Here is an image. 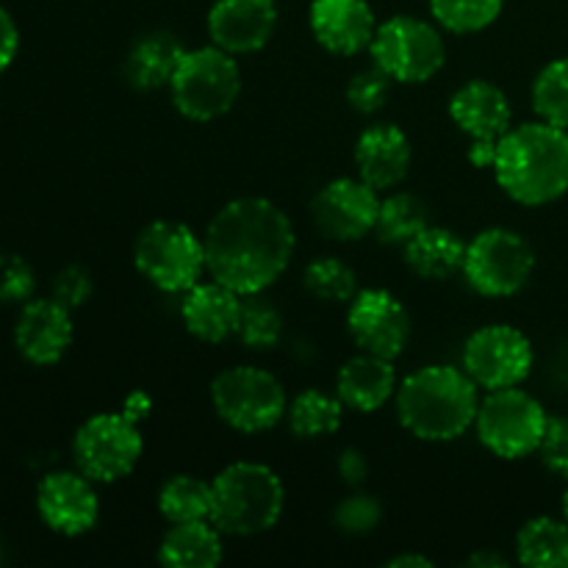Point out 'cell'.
<instances>
[{
    "label": "cell",
    "mask_w": 568,
    "mask_h": 568,
    "mask_svg": "<svg viewBox=\"0 0 568 568\" xmlns=\"http://www.w3.org/2000/svg\"><path fill=\"white\" fill-rule=\"evenodd\" d=\"M205 272L236 294H261L288 270L297 236L272 200L239 197L222 205L203 236Z\"/></svg>",
    "instance_id": "6da1fadb"
},
{
    "label": "cell",
    "mask_w": 568,
    "mask_h": 568,
    "mask_svg": "<svg viewBox=\"0 0 568 568\" xmlns=\"http://www.w3.org/2000/svg\"><path fill=\"white\" fill-rule=\"evenodd\" d=\"M494 175L519 205H549L568 192V131L525 122L497 142Z\"/></svg>",
    "instance_id": "7a4b0ae2"
},
{
    "label": "cell",
    "mask_w": 568,
    "mask_h": 568,
    "mask_svg": "<svg viewBox=\"0 0 568 568\" xmlns=\"http://www.w3.org/2000/svg\"><path fill=\"white\" fill-rule=\"evenodd\" d=\"M458 366L430 364L397 386L399 425L419 442H455L475 427L480 394Z\"/></svg>",
    "instance_id": "3957f363"
},
{
    "label": "cell",
    "mask_w": 568,
    "mask_h": 568,
    "mask_svg": "<svg viewBox=\"0 0 568 568\" xmlns=\"http://www.w3.org/2000/svg\"><path fill=\"white\" fill-rule=\"evenodd\" d=\"M283 503L286 491L270 466L239 460L211 480L209 521L225 536H258L277 525Z\"/></svg>",
    "instance_id": "277c9868"
},
{
    "label": "cell",
    "mask_w": 568,
    "mask_h": 568,
    "mask_svg": "<svg viewBox=\"0 0 568 568\" xmlns=\"http://www.w3.org/2000/svg\"><path fill=\"white\" fill-rule=\"evenodd\" d=\"M242 92V70L227 50H186L170 81L175 109L192 122H211L225 116Z\"/></svg>",
    "instance_id": "5b68a950"
},
{
    "label": "cell",
    "mask_w": 568,
    "mask_h": 568,
    "mask_svg": "<svg viewBox=\"0 0 568 568\" xmlns=\"http://www.w3.org/2000/svg\"><path fill=\"white\" fill-rule=\"evenodd\" d=\"M139 275L166 294H186L205 272V244L183 222L155 220L139 231L133 244Z\"/></svg>",
    "instance_id": "8992f818"
},
{
    "label": "cell",
    "mask_w": 568,
    "mask_h": 568,
    "mask_svg": "<svg viewBox=\"0 0 568 568\" xmlns=\"http://www.w3.org/2000/svg\"><path fill=\"white\" fill-rule=\"evenodd\" d=\"M211 405L227 427L239 433H266L286 419V392L261 366H231L211 383Z\"/></svg>",
    "instance_id": "52a82bcc"
},
{
    "label": "cell",
    "mask_w": 568,
    "mask_h": 568,
    "mask_svg": "<svg viewBox=\"0 0 568 568\" xmlns=\"http://www.w3.org/2000/svg\"><path fill=\"white\" fill-rule=\"evenodd\" d=\"M549 416L544 405L519 386L497 388L480 399L475 430L483 447L497 458L519 460L538 453Z\"/></svg>",
    "instance_id": "ba28073f"
},
{
    "label": "cell",
    "mask_w": 568,
    "mask_h": 568,
    "mask_svg": "<svg viewBox=\"0 0 568 568\" xmlns=\"http://www.w3.org/2000/svg\"><path fill=\"white\" fill-rule=\"evenodd\" d=\"M532 270L536 253L508 227H488L466 244L464 277L483 297H514L530 283Z\"/></svg>",
    "instance_id": "9c48e42d"
},
{
    "label": "cell",
    "mask_w": 568,
    "mask_h": 568,
    "mask_svg": "<svg viewBox=\"0 0 568 568\" xmlns=\"http://www.w3.org/2000/svg\"><path fill=\"white\" fill-rule=\"evenodd\" d=\"M369 50L375 64L397 83L430 81L447 59L442 31L410 14H397L377 26Z\"/></svg>",
    "instance_id": "30bf717a"
},
{
    "label": "cell",
    "mask_w": 568,
    "mask_h": 568,
    "mask_svg": "<svg viewBox=\"0 0 568 568\" xmlns=\"http://www.w3.org/2000/svg\"><path fill=\"white\" fill-rule=\"evenodd\" d=\"M139 422L125 414H98L78 427L72 438V458L78 471L94 483H116L136 469L142 458Z\"/></svg>",
    "instance_id": "8fae6325"
},
{
    "label": "cell",
    "mask_w": 568,
    "mask_h": 568,
    "mask_svg": "<svg viewBox=\"0 0 568 568\" xmlns=\"http://www.w3.org/2000/svg\"><path fill=\"white\" fill-rule=\"evenodd\" d=\"M532 344L519 327L486 325L464 344V372L486 392L521 386L532 372Z\"/></svg>",
    "instance_id": "7c38bea8"
},
{
    "label": "cell",
    "mask_w": 568,
    "mask_h": 568,
    "mask_svg": "<svg viewBox=\"0 0 568 568\" xmlns=\"http://www.w3.org/2000/svg\"><path fill=\"white\" fill-rule=\"evenodd\" d=\"M347 331L358 349L394 361L410 342V314L386 288H364L349 300Z\"/></svg>",
    "instance_id": "4fadbf2b"
},
{
    "label": "cell",
    "mask_w": 568,
    "mask_h": 568,
    "mask_svg": "<svg viewBox=\"0 0 568 568\" xmlns=\"http://www.w3.org/2000/svg\"><path fill=\"white\" fill-rule=\"evenodd\" d=\"M377 211H381L377 189L361 178H336L311 200V216L316 227L336 242H358L375 231Z\"/></svg>",
    "instance_id": "5bb4252c"
},
{
    "label": "cell",
    "mask_w": 568,
    "mask_h": 568,
    "mask_svg": "<svg viewBox=\"0 0 568 568\" xmlns=\"http://www.w3.org/2000/svg\"><path fill=\"white\" fill-rule=\"evenodd\" d=\"M83 471H50L37 488V510L44 525L67 538L83 536L100 519V499Z\"/></svg>",
    "instance_id": "9a60e30c"
},
{
    "label": "cell",
    "mask_w": 568,
    "mask_h": 568,
    "mask_svg": "<svg viewBox=\"0 0 568 568\" xmlns=\"http://www.w3.org/2000/svg\"><path fill=\"white\" fill-rule=\"evenodd\" d=\"M75 327L72 311L59 300H28L14 325V344L22 358L33 366H53L70 349Z\"/></svg>",
    "instance_id": "2e32d148"
},
{
    "label": "cell",
    "mask_w": 568,
    "mask_h": 568,
    "mask_svg": "<svg viewBox=\"0 0 568 568\" xmlns=\"http://www.w3.org/2000/svg\"><path fill=\"white\" fill-rule=\"evenodd\" d=\"M277 26V0H216L209 11L211 44L231 55L264 48Z\"/></svg>",
    "instance_id": "e0dca14e"
},
{
    "label": "cell",
    "mask_w": 568,
    "mask_h": 568,
    "mask_svg": "<svg viewBox=\"0 0 568 568\" xmlns=\"http://www.w3.org/2000/svg\"><path fill=\"white\" fill-rule=\"evenodd\" d=\"M316 42L336 55H355L372 48L377 22L366 0H314L308 11Z\"/></svg>",
    "instance_id": "ac0fdd59"
},
{
    "label": "cell",
    "mask_w": 568,
    "mask_h": 568,
    "mask_svg": "<svg viewBox=\"0 0 568 568\" xmlns=\"http://www.w3.org/2000/svg\"><path fill=\"white\" fill-rule=\"evenodd\" d=\"M414 161V148L403 128L377 122L369 125L355 142V166L361 181L369 183L377 192L399 186L405 181Z\"/></svg>",
    "instance_id": "d6986e66"
},
{
    "label": "cell",
    "mask_w": 568,
    "mask_h": 568,
    "mask_svg": "<svg viewBox=\"0 0 568 568\" xmlns=\"http://www.w3.org/2000/svg\"><path fill=\"white\" fill-rule=\"evenodd\" d=\"M449 116L471 142H499L510 131V100L497 83L469 81L449 98Z\"/></svg>",
    "instance_id": "ffe728a7"
},
{
    "label": "cell",
    "mask_w": 568,
    "mask_h": 568,
    "mask_svg": "<svg viewBox=\"0 0 568 568\" xmlns=\"http://www.w3.org/2000/svg\"><path fill=\"white\" fill-rule=\"evenodd\" d=\"M186 331L205 344H220L236 336L242 320V294L222 283H197L186 292L181 305Z\"/></svg>",
    "instance_id": "44dd1931"
},
{
    "label": "cell",
    "mask_w": 568,
    "mask_h": 568,
    "mask_svg": "<svg viewBox=\"0 0 568 568\" xmlns=\"http://www.w3.org/2000/svg\"><path fill=\"white\" fill-rule=\"evenodd\" d=\"M397 394V369L392 358L372 355L361 349L336 375V397L344 408H353L358 414L381 410L388 399Z\"/></svg>",
    "instance_id": "7402d4cb"
},
{
    "label": "cell",
    "mask_w": 568,
    "mask_h": 568,
    "mask_svg": "<svg viewBox=\"0 0 568 568\" xmlns=\"http://www.w3.org/2000/svg\"><path fill=\"white\" fill-rule=\"evenodd\" d=\"M183 53H186V48H183L181 39H178L175 33L170 31L148 33V37L139 39V42L131 48V53H128L125 67H122L125 81L131 83L133 89H142V92L170 87Z\"/></svg>",
    "instance_id": "603a6c76"
},
{
    "label": "cell",
    "mask_w": 568,
    "mask_h": 568,
    "mask_svg": "<svg viewBox=\"0 0 568 568\" xmlns=\"http://www.w3.org/2000/svg\"><path fill=\"white\" fill-rule=\"evenodd\" d=\"M403 250L408 270L425 281H449L458 272H464L466 244L449 227L427 225Z\"/></svg>",
    "instance_id": "cb8c5ba5"
},
{
    "label": "cell",
    "mask_w": 568,
    "mask_h": 568,
    "mask_svg": "<svg viewBox=\"0 0 568 568\" xmlns=\"http://www.w3.org/2000/svg\"><path fill=\"white\" fill-rule=\"evenodd\" d=\"M166 568H214L222 560V532L209 519L170 525L159 544Z\"/></svg>",
    "instance_id": "d4e9b609"
},
{
    "label": "cell",
    "mask_w": 568,
    "mask_h": 568,
    "mask_svg": "<svg viewBox=\"0 0 568 568\" xmlns=\"http://www.w3.org/2000/svg\"><path fill=\"white\" fill-rule=\"evenodd\" d=\"M516 555L527 568H568V521L536 516L516 536Z\"/></svg>",
    "instance_id": "484cf974"
},
{
    "label": "cell",
    "mask_w": 568,
    "mask_h": 568,
    "mask_svg": "<svg viewBox=\"0 0 568 568\" xmlns=\"http://www.w3.org/2000/svg\"><path fill=\"white\" fill-rule=\"evenodd\" d=\"M288 430L297 438H322L331 436L342 427L344 419V403L338 397L320 392V388H308V392L297 394L286 410Z\"/></svg>",
    "instance_id": "4316f807"
},
{
    "label": "cell",
    "mask_w": 568,
    "mask_h": 568,
    "mask_svg": "<svg viewBox=\"0 0 568 568\" xmlns=\"http://www.w3.org/2000/svg\"><path fill=\"white\" fill-rule=\"evenodd\" d=\"M430 225V211H427L425 200H419L410 192H394L386 200H381V211H377V236L386 244H405Z\"/></svg>",
    "instance_id": "83f0119b"
},
{
    "label": "cell",
    "mask_w": 568,
    "mask_h": 568,
    "mask_svg": "<svg viewBox=\"0 0 568 568\" xmlns=\"http://www.w3.org/2000/svg\"><path fill=\"white\" fill-rule=\"evenodd\" d=\"M159 510L170 525L211 516V483L194 475H172L159 488Z\"/></svg>",
    "instance_id": "f1b7e54d"
},
{
    "label": "cell",
    "mask_w": 568,
    "mask_h": 568,
    "mask_svg": "<svg viewBox=\"0 0 568 568\" xmlns=\"http://www.w3.org/2000/svg\"><path fill=\"white\" fill-rule=\"evenodd\" d=\"M305 288L322 303H349L358 294V272L342 258L320 255L305 266Z\"/></svg>",
    "instance_id": "f546056e"
},
{
    "label": "cell",
    "mask_w": 568,
    "mask_h": 568,
    "mask_svg": "<svg viewBox=\"0 0 568 568\" xmlns=\"http://www.w3.org/2000/svg\"><path fill=\"white\" fill-rule=\"evenodd\" d=\"M532 109L538 120L568 131V59L544 67L532 81Z\"/></svg>",
    "instance_id": "4dcf8cb0"
},
{
    "label": "cell",
    "mask_w": 568,
    "mask_h": 568,
    "mask_svg": "<svg viewBox=\"0 0 568 568\" xmlns=\"http://www.w3.org/2000/svg\"><path fill=\"white\" fill-rule=\"evenodd\" d=\"M283 336L281 311L261 300V294L242 297V320H239L236 338L247 349H272Z\"/></svg>",
    "instance_id": "1f68e13d"
},
{
    "label": "cell",
    "mask_w": 568,
    "mask_h": 568,
    "mask_svg": "<svg viewBox=\"0 0 568 568\" xmlns=\"http://www.w3.org/2000/svg\"><path fill=\"white\" fill-rule=\"evenodd\" d=\"M505 0H430L438 26L449 33H477L503 14Z\"/></svg>",
    "instance_id": "d6a6232c"
},
{
    "label": "cell",
    "mask_w": 568,
    "mask_h": 568,
    "mask_svg": "<svg viewBox=\"0 0 568 568\" xmlns=\"http://www.w3.org/2000/svg\"><path fill=\"white\" fill-rule=\"evenodd\" d=\"M392 78L377 64H372L369 70L355 72L347 83L349 109H355L358 114H377L392 98Z\"/></svg>",
    "instance_id": "836d02e7"
},
{
    "label": "cell",
    "mask_w": 568,
    "mask_h": 568,
    "mask_svg": "<svg viewBox=\"0 0 568 568\" xmlns=\"http://www.w3.org/2000/svg\"><path fill=\"white\" fill-rule=\"evenodd\" d=\"M381 503H377V497H369V494H349L333 510V521L347 536H366V532H372L381 525Z\"/></svg>",
    "instance_id": "e575fe53"
},
{
    "label": "cell",
    "mask_w": 568,
    "mask_h": 568,
    "mask_svg": "<svg viewBox=\"0 0 568 568\" xmlns=\"http://www.w3.org/2000/svg\"><path fill=\"white\" fill-rule=\"evenodd\" d=\"M37 286L33 266L17 253H0V303H28Z\"/></svg>",
    "instance_id": "d590c367"
},
{
    "label": "cell",
    "mask_w": 568,
    "mask_h": 568,
    "mask_svg": "<svg viewBox=\"0 0 568 568\" xmlns=\"http://www.w3.org/2000/svg\"><path fill=\"white\" fill-rule=\"evenodd\" d=\"M544 466L568 480V416H549L547 433L538 447Z\"/></svg>",
    "instance_id": "8d00e7d4"
},
{
    "label": "cell",
    "mask_w": 568,
    "mask_h": 568,
    "mask_svg": "<svg viewBox=\"0 0 568 568\" xmlns=\"http://www.w3.org/2000/svg\"><path fill=\"white\" fill-rule=\"evenodd\" d=\"M92 275L83 266H64L59 275L53 277V300L67 305L70 311L81 308L89 297H92Z\"/></svg>",
    "instance_id": "74e56055"
},
{
    "label": "cell",
    "mask_w": 568,
    "mask_h": 568,
    "mask_svg": "<svg viewBox=\"0 0 568 568\" xmlns=\"http://www.w3.org/2000/svg\"><path fill=\"white\" fill-rule=\"evenodd\" d=\"M17 50H20V31H17L14 17L0 6V72L9 70Z\"/></svg>",
    "instance_id": "f35d334b"
},
{
    "label": "cell",
    "mask_w": 568,
    "mask_h": 568,
    "mask_svg": "<svg viewBox=\"0 0 568 568\" xmlns=\"http://www.w3.org/2000/svg\"><path fill=\"white\" fill-rule=\"evenodd\" d=\"M338 475L349 486H361L369 475V464H366V455L358 449H344L342 458H338Z\"/></svg>",
    "instance_id": "ab89813d"
},
{
    "label": "cell",
    "mask_w": 568,
    "mask_h": 568,
    "mask_svg": "<svg viewBox=\"0 0 568 568\" xmlns=\"http://www.w3.org/2000/svg\"><path fill=\"white\" fill-rule=\"evenodd\" d=\"M150 408H153V403H150V397L144 392H133L131 397L125 399V408H122V414L128 416V419L139 422L144 414H150Z\"/></svg>",
    "instance_id": "60d3db41"
},
{
    "label": "cell",
    "mask_w": 568,
    "mask_h": 568,
    "mask_svg": "<svg viewBox=\"0 0 568 568\" xmlns=\"http://www.w3.org/2000/svg\"><path fill=\"white\" fill-rule=\"evenodd\" d=\"M464 566H471V568H503L508 566V560L503 558V555H494V552H475L471 558H466Z\"/></svg>",
    "instance_id": "b9f144b4"
},
{
    "label": "cell",
    "mask_w": 568,
    "mask_h": 568,
    "mask_svg": "<svg viewBox=\"0 0 568 568\" xmlns=\"http://www.w3.org/2000/svg\"><path fill=\"white\" fill-rule=\"evenodd\" d=\"M433 560L422 558V555H397L388 560V568H430Z\"/></svg>",
    "instance_id": "7bdbcfd3"
},
{
    "label": "cell",
    "mask_w": 568,
    "mask_h": 568,
    "mask_svg": "<svg viewBox=\"0 0 568 568\" xmlns=\"http://www.w3.org/2000/svg\"><path fill=\"white\" fill-rule=\"evenodd\" d=\"M564 519L568 521V491L564 494Z\"/></svg>",
    "instance_id": "ee69618b"
}]
</instances>
